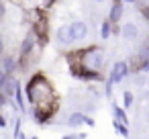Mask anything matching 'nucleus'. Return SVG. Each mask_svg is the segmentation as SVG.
<instances>
[{"instance_id":"nucleus-1","label":"nucleus","mask_w":149,"mask_h":139,"mask_svg":"<svg viewBox=\"0 0 149 139\" xmlns=\"http://www.w3.org/2000/svg\"><path fill=\"white\" fill-rule=\"evenodd\" d=\"M27 100L33 106V117L37 123H47L57 110V94L49 80L41 74L33 76L27 84Z\"/></svg>"},{"instance_id":"nucleus-2","label":"nucleus","mask_w":149,"mask_h":139,"mask_svg":"<svg viewBox=\"0 0 149 139\" xmlns=\"http://www.w3.org/2000/svg\"><path fill=\"white\" fill-rule=\"evenodd\" d=\"M74 55L80 59V64L84 66V70L94 72V74H100V70L106 64L104 51L100 47H88V49H82V51H74Z\"/></svg>"},{"instance_id":"nucleus-3","label":"nucleus","mask_w":149,"mask_h":139,"mask_svg":"<svg viewBox=\"0 0 149 139\" xmlns=\"http://www.w3.org/2000/svg\"><path fill=\"white\" fill-rule=\"evenodd\" d=\"M31 25H33V33L37 37V41L43 45L47 43L49 35H47V29H49V19L45 13H39V10H33L31 13Z\"/></svg>"},{"instance_id":"nucleus-4","label":"nucleus","mask_w":149,"mask_h":139,"mask_svg":"<svg viewBox=\"0 0 149 139\" xmlns=\"http://www.w3.org/2000/svg\"><path fill=\"white\" fill-rule=\"evenodd\" d=\"M129 66H127V61H116V64H112V70H110V78H108V82L110 84H118V82H123V78L129 74Z\"/></svg>"},{"instance_id":"nucleus-5","label":"nucleus","mask_w":149,"mask_h":139,"mask_svg":"<svg viewBox=\"0 0 149 139\" xmlns=\"http://www.w3.org/2000/svg\"><path fill=\"white\" fill-rule=\"evenodd\" d=\"M55 41H57L59 45H63V47H68V45L76 43L74 33H72V27H70V25H61V27L55 31Z\"/></svg>"},{"instance_id":"nucleus-6","label":"nucleus","mask_w":149,"mask_h":139,"mask_svg":"<svg viewBox=\"0 0 149 139\" xmlns=\"http://www.w3.org/2000/svg\"><path fill=\"white\" fill-rule=\"evenodd\" d=\"M35 43H37V37H35V33L31 31V33L25 37L23 45H21V59H23V64H27V59H29L31 51L35 49Z\"/></svg>"},{"instance_id":"nucleus-7","label":"nucleus","mask_w":149,"mask_h":139,"mask_svg":"<svg viewBox=\"0 0 149 139\" xmlns=\"http://www.w3.org/2000/svg\"><path fill=\"white\" fill-rule=\"evenodd\" d=\"M70 27H72V33H74V39H76V41L86 39V35H88V27H86L84 21H74V23H70Z\"/></svg>"},{"instance_id":"nucleus-8","label":"nucleus","mask_w":149,"mask_h":139,"mask_svg":"<svg viewBox=\"0 0 149 139\" xmlns=\"http://www.w3.org/2000/svg\"><path fill=\"white\" fill-rule=\"evenodd\" d=\"M120 35L127 41H135V39H139V27L135 23H125L123 29H120Z\"/></svg>"},{"instance_id":"nucleus-9","label":"nucleus","mask_w":149,"mask_h":139,"mask_svg":"<svg viewBox=\"0 0 149 139\" xmlns=\"http://www.w3.org/2000/svg\"><path fill=\"white\" fill-rule=\"evenodd\" d=\"M123 10H125V4H123V2H112V6H110V15H108V21H110L112 25L118 23L120 17H123Z\"/></svg>"},{"instance_id":"nucleus-10","label":"nucleus","mask_w":149,"mask_h":139,"mask_svg":"<svg viewBox=\"0 0 149 139\" xmlns=\"http://www.w3.org/2000/svg\"><path fill=\"white\" fill-rule=\"evenodd\" d=\"M0 68H2V70L10 76V74H15V70H17V59H15L13 55H4L2 59H0Z\"/></svg>"},{"instance_id":"nucleus-11","label":"nucleus","mask_w":149,"mask_h":139,"mask_svg":"<svg viewBox=\"0 0 149 139\" xmlns=\"http://www.w3.org/2000/svg\"><path fill=\"white\" fill-rule=\"evenodd\" d=\"M68 123H70L72 127H78V125L86 123V115H84L82 110H78V112H72V115H70V119H68Z\"/></svg>"},{"instance_id":"nucleus-12","label":"nucleus","mask_w":149,"mask_h":139,"mask_svg":"<svg viewBox=\"0 0 149 139\" xmlns=\"http://www.w3.org/2000/svg\"><path fill=\"white\" fill-rule=\"evenodd\" d=\"M114 121H118V123H123V125H127V123H129L127 112H125V108H123V106H114Z\"/></svg>"},{"instance_id":"nucleus-13","label":"nucleus","mask_w":149,"mask_h":139,"mask_svg":"<svg viewBox=\"0 0 149 139\" xmlns=\"http://www.w3.org/2000/svg\"><path fill=\"white\" fill-rule=\"evenodd\" d=\"M110 33H112V23H110V21H104L102 27H100V37H102V39H108Z\"/></svg>"},{"instance_id":"nucleus-14","label":"nucleus","mask_w":149,"mask_h":139,"mask_svg":"<svg viewBox=\"0 0 149 139\" xmlns=\"http://www.w3.org/2000/svg\"><path fill=\"white\" fill-rule=\"evenodd\" d=\"M8 82H10V76H8L2 68H0V92H2V90L8 86Z\"/></svg>"},{"instance_id":"nucleus-15","label":"nucleus","mask_w":149,"mask_h":139,"mask_svg":"<svg viewBox=\"0 0 149 139\" xmlns=\"http://www.w3.org/2000/svg\"><path fill=\"white\" fill-rule=\"evenodd\" d=\"M133 100H135V96H133V92H129V90H125L123 92V104L129 108L131 104H133Z\"/></svg>"},{"instance_id":"nucleus-16","label":"nucleus","mask_w":149,"mask_h":139,"mask_svg":"<svg viewBox=\"0 0 149 139\" xmlns=\"http://www.w3.org/2000/svg\"><path fill=\"white\" fill-rule=\"evenodd\" d=\"M112 125H114V129H116V131H118V133H120L123 137H129V129H127V127H125L123 123H118V121H114Z\"/></svg>"},{"instance_id":"nucleus-17","label":"nucleus","mask_w":149,"mask_h":139,"mask_svg":"<svg viewBox=\"0 0 149 139\" xmlns=\"http://www.w3.org/2000/svg\"><path fill=\"white\" fill-rule=\"evenodd\" d=\"M143 115H145V123L149 125V104H143Z\"/></svg>"},{"instance_id":"nucleus-18","label":"nucleus","mask_w":149,"mask_h":139,"mask_svg":"<svg viewBox=\"0 0 149 139\" xmlns=\"http://www.w3.org/2000/svg\"><path fill=\"white\" fill-rule=\"evenodd\" d=\"M61 139H84V135H65V137H61Z\"/></svg>"},{"instance_id":"nucleus-19","label":"nucleus","mask_w":149,"mask_h":139,"mask_svg":"<svg viewBox=\"0 0 149 139\" xmlns=\"http://www.w3.org/2000/svg\"><path fill=\"white\" fill-rule=\"evenodd\" d=\"M141 72H145V74H149V59L145 61V66H143V70H141Z\"/></svg>"},{"instance_id":"nucleus-20","label":"nucleus","mask_w":149,"mask_h":139,"mask_svg":"<svg viewBox=\"0 0 149 139\" xmlns=\"http://www.w3.org/2000/svg\"><path fill=\"white\" fill-rule=\"evenodd\" d=\"M6 104V96L4 94H0V106H4Z\"/></svg>"},{"instance_id":"nucleus-21","label":"nucleus","mask_w":149,"mask_h":139,"mask_svg":"<svg viewBox=\"0 0 149 139\" xmlns=\"http://www.w3.org/2000/svg\"><path fill=\"white\" fill-rule=\"evenodd\" d=\"M2 15H4V2H0V21H2Z\"/></svg>"},{"instance_id":"nucleus-22","label":"nucleus","mask_w":149,"mask_h":139,"mask_svg":"<svg viewBox=\"0 0 149 139\" xmlns=\"http://www.w3.org/2000/svg\"><path fill=\"white\" fill-rule=\"evenodd\" d=\"M2 49H4V41H2V37H0V55H2Z\"/></svg>"},{"instance_id":"nucleus-23","label":"nucleus","mask_w":149,"mask_h":139,"mask_svg":"<svg viewBox=\"0 0 149 139\" xmlns=\"http://www.w3.org/2000/svg\"><path fill=\"white\" fill-rule=\"evenodd\" d=\"M0 127H4V119L2 117H0Z\"/></svg>"},{"instance_id":"nucleus-24","label":"nucleus","mask_w":149,"mask_h":139,"mask_svg":"<svg viewBox=\"0 0 149 139\" xmlns=\"http://www.w3.org/2000/svg\"><path fill=\"white\" fill-rule=\"evenodd\" d=\"M19 139H25V135H21V137H19Z\"/></svg>"},{"instance_id":"nucleus-25","label":"nucleus","mask_w":149,"mask_h":139,"mask_svg":"<svg viewBox=\"0 0 149 139\" xmlns=\"http://www.w3.org/2000/svg\"><path fill=\"white\" fill-rule=\"evenodd\" d=\"M31 139H39V137H31Z\"/></svg>"}]
</instances>
